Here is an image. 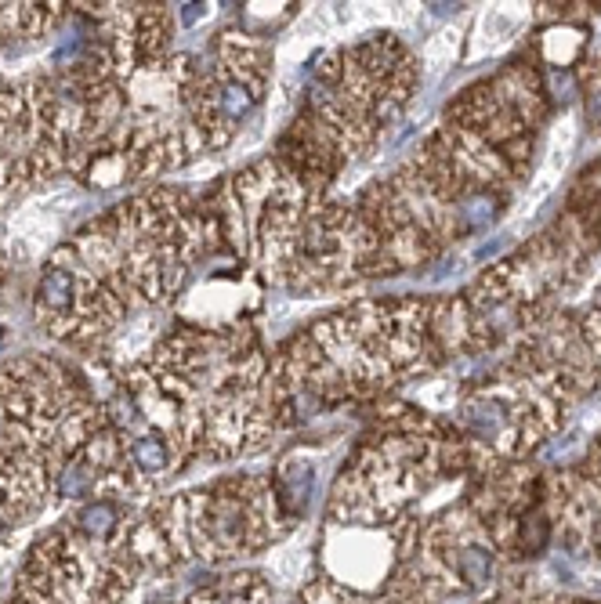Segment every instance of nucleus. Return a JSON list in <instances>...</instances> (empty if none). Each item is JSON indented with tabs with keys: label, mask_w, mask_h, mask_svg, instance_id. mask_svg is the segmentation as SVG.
<instances>
[{
	"label": "nucleus",
	"mask_w": 601,
	"mask_h": 604,
	"mask_svg": "<svg viewBox=\"0 0 601 604\" xmlns=\"http://www.w3.org/2000/svg\"><path fill=\"white\" fill-rule=\"evenodd\" d=\"M200 15H203V4H189V11H182V22H185V26H192Z\"/></svg>",
	"instance_id": "5"
},
{
	"label": "nucleus",
	"mask_w": 601,
	"mask_h": 604,
	"mask_svg": "<svg viewBox=\"0 0 601 604\" xmlns=\"http://www.w3.org/2000/svg\"><path fill=\"white\" fill-rule=\"evenodd\" d=\"M272 492H276V503L283 514H297L305 510L308 500L315 492V467L312 460H301V456H290V460L279 463L276 478H272Z\"/></svg>",
	"instance_id": "1"
},
{
	"label": "nucleus",
	"mask_w": 601,
	"mask_h": 604,
	"mask_svg": "<svg viewBox=\"0 0 601 604\" xmlns=\"http://www.w3.org/2000/svg\"><path fill=\"white\" fill-rule=\"evenodd\" d=\"M120 529V507L113 500H91L80 507L77 532L84 539H109Z\"/></svg>",
	"instance_id": "4"
},
{
	"label": "nucleus",
	"mask_w": 601,
	"mask_h": 604,
	"mask_svg": "<svg viewBox=\"0 0 601 604\" xmlns=\"http://www.w3.org/2000/svg\"><path fill=\"white\" fill-rule=\"evenodd\" d=\"M189 604H268V586L261 576H232L221 579L218 586H210L203 594H196Z\"/></svg>",
	"instance_id": "2"
},
{
	"label": "nucleus",
	"mask_w": 601,
	"mask_h": 604,
	"mask_svg": "<svg viewBox=\"0 0 601 604\" xmlns=\"http://www.w3.org/2000/svg\"><path fill=\"white\" fill-rule=\"evenodd\" d=\"M127 460H131V467L142 478H160L171 467L174 449L163 435H138L131 442V449H127Z\"/></svg>",
	"instance_id": "3"
}]
</instances>
